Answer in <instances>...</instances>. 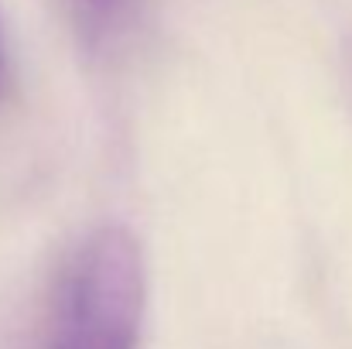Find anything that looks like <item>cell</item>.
<instances>
[{"mask_svg":"<svg viewBox=\"0 0 352 349\" xmlns=\"http://www.w3.org/2000/svg\"><path fill=\"white\" fill-rule=\"evenodd\" d=\"M7 86V55H3V34H0V93Z\"/></svg>","mask_w":352,"mask_h":349,"instance_id":"3957f363","label":"cell"},{"mask_svg":"<svg viewBox=\"0 0 352 349\" xmlns=\"http://www.w3.org/2000/svg\"><path fill=\"white\" fill-rule=\"evenodd\" d=\"M147 312V267L126 226L89 233L62 271L45 349H137Z\"/></svg>","mask_w":352,"mask_h":349,"instance_id":"6da1fadb","label":"cell"},{"mask_svg":"<svg viewBox=\"0 0 352 349\" xmlns=\"http://www.w3.org/2000/svg\"><path fill=\"white\" fill-rule=\"evenodd\" d=\"M72 3H76L79 14H82L89 24H96V28L110 24L120 14V7H123V0H72Z\"/></svg>","mask_w":352,"mask_h":349,"instance_id":"7a4b0ae2","label":"cell"}]
</instances>
